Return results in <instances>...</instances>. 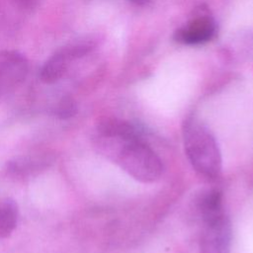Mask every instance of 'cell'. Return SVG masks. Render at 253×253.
I'll return each instance as SVG.
<instances>
[{
	"mask_svg": "<svg viewBox=\"0 0 253 253\" xmlns=\"http://www.w3.org/2000/svg\"><path fill=\"white\" fill-rule=\"evenodd\" d=\"M54 113L56 117L61 120H67L75 116L77 113V106L74 100L70 97H63L57 103Z\"/></svg>",
	"mask_w": 253,
	"mask_h": 253,
	"instance_id": "cell-10",
	"label": "cell"
},
{
	"mask_svg": "<svg viewBox=\"0 0 253 253\" xmlns=\"http://www.w3.org/2000/svg\"><path fill=\"white\" fill-rule=\"evenodd\" d=\"M101 137L105 140L107 153L135 180L150 183L159 179L163 172L162 162L140 136Z\"/></svg>",
	"mask_w": 253,
	"mask_h": 253,
	"instance_id": "cell-1",
	"label": "cell"
},
{
	"mask_svg": "<svg viewBox=\"0 0 253 253\" xmlns=\"http://www.w3.org/2000/svg\"><path fill=\"white\" fill-rule=\"evenodd\" d=\"M90 49L91 44L86 41H76L63 45L50 55L42 66L41 80L48 84L58 81L67 72L71 63L84 56Z\"/></svg>",
	"mask_w": 253,
	"mask_h": 253,
	"instance_id": "cell-3",
	"label": "cell"
},
{
	"mask_svg": "<svg viewBox=\"0 0 253 253\" xmlns=\"http://www.w3.org/2000/svg\"><path fill=\"white\" fill-rule=\"evenodd\" d=\"M214 33V23L207 16L198 17L175 33V40L182 43L197 44L209 41Z\"/></svg>",
	"mask_w": 253,
	"mask_h": 253,
	"instance_id": "cell-5",
	"label": "cell"
},
{
	"mask_svg": "<svg viewBox=\"0 0 253 253\" xmlns=\"http://www.w3.org/2000/svg\"><path fill=\"white\" fill-rule=\"evenodd\" d=\"M199 210L201 211L205 224L213 222L224 215L221 207V194L217 190H211L205 193L199 201Z\"/></svg>",
	"mask_w": 253,
	"mask_h": 253,
	"instance_id": "cell-7",
	"label": "cell"
},
{
	"mask_svg": "<svg viewBox=\"0 0 253 253\" xmlns=\"http://www.w3.org/2000/svg\"><path fill=\"white\" fill-rule=\"evenodd\" d=\"M129 1H132V2H134V3H136V4H145L148 0H129Z\"/></svg>",
	"mask_w": 253,
	"mask_h": 253,
	"instance_id": "cell-11",
	"label": "cell"
},
{
	"mask_svg": "<svg viewBox=\"0 0 253 253\" xmlns=\"http://www.w3.org/2000/svg\"><path fill=\"white\" fill-rule=\"evenodd\" d=\"M29 69L27 58L15 50L0 52V95L22 83Z\"/></svg>",
	"mask_w": 253,
	"mask_h": 253,
	"instance_id": "cell-4",
	"label": "cell"
},
{
	"mask_svg": "<svg viewBox=\"0 0 253 253\" xmlns=\"http://www.w3.org/2000/svg\"><path fill=\"white\" fill-rule=\"evenodd\" d=\"M231 240V226L220 224L205 228L201 253H228Z\"/></svg>",
	"mask_w": 253,
	"mask_h": 253,
	"instance_id": "cell-6",
	"label": "cell"
},
{
	"mask_svg": "<svg viewBox=\"0 0 253 253\" xmlns=\"http://www.w3.org/2000/svg\"><path fill=\"white\" fill-rule=\"evenodd\" d=\"M183 139L193 167L204 176H218L221 171V155L211 130L200 121L191 118L184 123Z\"/></svg>",
	"mask_w": 253,
	"mask_h": 253,
	"instance_id": "cell-2",
	"label": "cell"
},
{
	"mask_svg": "<svg viewBox=\"0 0 253 253\" xmlns=\"http://www.w3.org/2000/svg\"><path fill=\"white\" fill-rule=\"evenodd\" d=\"M18 221L17 204L7 199L0 204V238H6L14 231Z\"/></svg>",
	"mask_w": 253,
	"mask_h": 253,
	"instance_id": "cell-8",
	"label": "cell"
},
{
	"mask_svg": "<svg viewBox=\"0 0 253 253\" xmlns=\"http://www.w3.org/2000/svg\"><path fill=\"white\" fill-rule=\"evenodd\" d=\"M46 160H42L36 157H21L9 161L7 163V171L15 176H27L34 171L44 168Z\"/></svg>",
	"mask_w": 253,
	"mask_h": 253,
	"instance_id": "cell-9",
	"label": "cell"
}]
</instances>
